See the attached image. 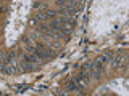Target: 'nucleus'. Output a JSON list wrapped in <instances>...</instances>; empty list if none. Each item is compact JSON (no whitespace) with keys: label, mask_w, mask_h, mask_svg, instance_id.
I'll use <instances>...</instances> for the list:
<instances>
[{"label":"nucleus","mask_w":129,"mask_h":96,"mask_svg":"<svg viewBox=\"0 0 129 96\" xmlns=\"http://www.w3.org/2000/svg\"><path fill=\"white\" fill-rule=\"evenodd\" d=\"M32 53H34L37 58L42 61V59H48L53 56V51L50 50V48H45L44 45H37L36 48H32Z\"/></svg>","instance_id":"1"}]
</instances>
